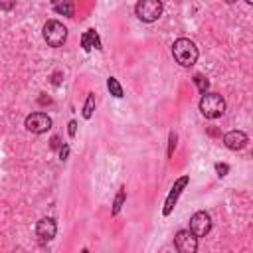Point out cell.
I'll return each mask as SVG.
<instances>
[{
  "mask_svg": "<svg viewBox=\"0 0 253 253\" xmlns=\"http://www.w3.org/2000/svg\"><path fill=\"white\" fill-rule=\"evenodd\" d=\"M172 56L182 67H190V65H194L198 62V48H196V44L192 40L180 38L172 46Z\"/></svg>",
  "mask_w": 253,
  "mask_h": 253,
  "instance_id": "cell-1",
  "label": "cell"
},
{
  "mask_svg": "<svg viewBox=\"0 0 253 253\" xmlns=\"http://www.w3.org/2000/svg\"><path fill=\"white\" fill-rule=\"evenodd\" d=\"M200 111L206 119H218L225 113V101L218 93H204L200 99Z\"/></svg>",
  "mask_w": 253,
  "mask_h": 253,
  "instance_id": "cell-2",
  "label": "cell"
},
{
  "mask_svg": "<svg viewBox=\"0 0 253 253\" xmlns=\"http://www.w3.org/2000/svg\"><path fill=\"white\" fill-rule=\"evenodd\" d=\"M162 0H139L135 12L143 22H157L162 16Z\"/></svg>",
  "mask_w": 253,
  "mask_h": 253,
  "instance_id": "cell-3",
  "label": "cell"
},
{
  "mask_svg": "<svg viewBox=\"0 0 253 253\" xmlns=\"http://www.w3.org/2000/svg\"><path fill=\"white\" fill-rule=\"evenodd\" d=\"M44 40L52 48H62L63 42L67 40V28L58 20H50L44 26Z\"/></svg>",
  "mask_w": 253,
  "mask_h": 253,
  "instance_id": "cell-4",
  "label": "cell"
},
{
  "mask_svg": "<svg viewBox=\"0 0 253 253\" xmlns=\"http://www.w3.org/2000/svg\"><path fill=\"white\" fill-rule=\"evenodd\" d=\"M26 129L30 133H36V135L48 133L52 129V119L46 113H32L26 117Z\"/></svg>",
  "mask_w": 253,
  "mask_h": 253,
  "instance_id": "cell-5",
  "label": "cell"
},
{
  "mask_svg": "<svg viewBox=\"0 0 253 253\" xmlns=\"http://www.w3.org/2000/svg\"><path fill=\"white\" fill-rule=\"evenodd\" d=\"M212 229V218L210 214L206 212H196L192 218H190V231L196 235V237H206Z\"/></svg>",
  "mask_w": 253,
  "mask_h": 253,
  "instance_id": "cell-6",
  "label": "cell"
},
{
  "mask_svg": "<svg viewBox=\"0 0 253 253\" xmlns=\"http://www.w3.org/2000/svg\"><path fill=\"white\" fill-rule=\"evenodd\" d=\"M174 245L180 253H196L198 249V237L190 229H180L174 237Z\"/></svg>",
  "mask_w": 253,
  "mask_h": 253,
  "instance_id": "cell-7",
  "label": "cell"
},
{
  "mask_svg": "<svg viewBox=\"0 0 253 253\" xmlns=\"http://www.w3.org/2000/svg\"><path fill=\"white\" fill-rule=\"evenodd\" d=\"M188 182H190L188 176H182V178H178V180L174 182V186H172V190H170V194H168V198H166V204H164V216H170V214H172L174 204H176L178 196L182 194V190L188 186Z\"/></svg>",
  "mask_w": 253,
  "mask_h": 253,
  "instance_id": "cell-8",
  "label": "cell"
},
{
  "mask_svg": "<svg viewBox=\"0 0 253 253\" xmlns=\"http://www.w3.org/2000/svg\"><path fill=\"white\" fill-rule=\"evenodd\" d=\"M56 231H58V225H56V221L52 218H42L38 221V225H36V233H38V237L42 241L54 239L56 237Z\"/></svg>",
  "mask_w": 253,
  "mask_h": 253,
  "instance_id": "cell-9",
  "label": "cell"
},
{
  "mask_svg": "<svg viewBox=\"0 0 253 253\" xmlns=\"http://www.w3.org/2000/svg\"><path fill=\"white\" fill-rule=\"evenodd\" d=\"M223 145L231 151H241L247 145V135L243 131H229L223 137Z\"/></svg>",
  "mask_w": 253,
  "mask_h": 253,
  "instance_id": "cell-10",
  "label": "cell"
},
{
  "mask_svg": "<svg viewBox=\"0 0 253 253\" xmlns=\"http://www.w3.org/2000/svg\"><path fill=\"white\" fill-rule=\"evenodd\" d=\"M81 44H83V50H85V52H89L91 48L101 50V42H99V38H97L95 30H89V32H87V34L81 38Z\"/></svg>",
  "mask_w": 253,
  "mask_h": 253,
  "instance_id": "cell-11",
  "label": "cell"
},
{
  "mask_svg": "<svg viewBox=\"0 0 253 253\" xmlns=\"http://www.w3.org/2000/svg\"><path fill=\"white\" fill-rule=\"evenodd\" d=\"M54 8H56V12L71 18L73 16V0H60V2H56Z\"/></svg>",
  "mask_w": 253,
  "mask_h": 253,
  "instance_id": "cell-12",
  "label": "cell"
},
{
  "mask_svg": "<svg viewBox=\"0 0 253 253\" xmlns=\"http://www.w3.org/2000/svg\"><path fill=\"white\" fill-rule=\"evenodd\" d=\"M107 87H109V91H111L113 97H117V99L123 97V87H121V83H119L115 77H109V79H107Z\"/></svg>",
  "mask_w": 253,
  "mask_h": 253,
  "instance_id": "cell-13",
  "label": "cell"
},
{
  "mask_svg": "<svg viewBox=\"0 0 253 253\" xmlns=\"http://www.w3.org/2000/svg\"><path fill=\"white\" fill-rule=\"evenodd\" d=\"M93 111H95V95L89 93L87 95V101L83 105V119H91L93 117Z\"/></svg>",
  "mask_w": 253,
  "mask_h": 253,
  "instance_id": "cell-14",
  "label": "cell"
},
{
  "mask_svg": "<svg viewBox=\"0 0 253 253\" xmlns=\"http://www.w3.org/2000/svg\"><path fill=\"white\" fill-rule=\"evenodd\" d=\"M194 83H196V87H198V91L200 93H206L208 91V87H210V81L204 77V75H194Z\"/></svg>",
  "mask_w": 253,
  "mask_h": 253,
  "instance_id": "cell-15",
  "label": "cell"
},
{
  "mask_svg": "<svg viewBox=\"0 0 253 253\" xmlns=\"http://www.w3.org/2000/svg\"><path fill=\"white\" fill-rule=\"evenodd\" d=\"M123 204H125V188L119 190V194H117V198H115V202H113V214H115V216L121 212Z\"/></svg>",
  "mask_w": 253,
  "mask_h": 253,
  "instance_id": "cell-16",
  "label": "cell"
},
{
  "mask_svg": "<svg viewBox=\"0 0 253 253\" xmlns=\"http://www.w3.org/2000/svg\"><path fill=\"white\" fill-rule=\"evenodd\" d=\"M0 8H2V10H12L14 8V0H0Z\"/></svg>",
  "mask_w": 253,
  "mask_h": 253,
  "instance_id": "cell-17",
  "label": "cell"
},
{
  "mask_svg": "<svg viewBox=\"0 0 253 253\" xmlns=\"http://www.w3.org/2000/svg\"><path fill=\"white\" fill-rule=\"evenodd\" d=\"M174 149H176V135H174V133H170V145H168V157H172V153H174Z\"/></svg>",
  "mask_w": 253,
  "mask_h": 253,
  "instance_id": "cell-18",
  "label": "cell"
},
{
  "mask_svg": "<svg viewBox=\"0 0 253 253\" xmlns=\"http://www.w3.org/2000/svg\"><path fill=\"white\" fill-rule=\"evenodd\" d=\"M216 170H218L220 176H225L227 170H229V166H227V164H216Z\"/></svg>",
  "mask_w": 253,
  "mask_h": 253,
  "instance_id": "cell-19",
  "label": "cell"
},
{
  "mask_svg": "<svg viewBox=\"0 0 253 253\" xmlns=\"http://www.w3.org/2000/svg\"><path fill=\"white\" fill-rule=\"evenodd\" d=\"M67 155H69V147L65 145V147H62V149H60V158H62V160H65V158H67Z\"/></svg>",
  "mask_w": 253,
  "mask_h": 253,
  "instance_id": "cell-20",
  "label": "cell"
},
{
  "mask_svg": "<svg viewBox=\"0 0 253 253\" xmlns=\"http://www.w3.org/2000/svg\"><path fill=\"white\" fill-rule=\"evenodd\" d=\"M67 131H69V137H75V131H77V123H75V121L69 123V129H67Z\"/></svg>",
  "mask_w": 253,
  "mask_h": 253,
  "instance_id": "cell-21",
  "label": "cell"
},
{
  "mask_svg": "<svg viewBox=\"0 0 253 253\" xmlns=\"http://www.w3.org/2000/svg\"><path fill=\"white\" fill-rule=\"evenodd\" d=\"M50 147L56 151V149H60V137H52V141H50Z\"/></svg>",
  "mask_w": 253,
  "mask_h": 253,
  "instance_id": "cell-22",
  "label": "cell"
},
{
  "mask_svg": "<svg viewBox=\"0 0 253 253\" xmlns=\"http://www.w3.org/2000/svg\"><path fill=\"white\" fill-rule=\"evenodd\" d=\"M245 2H247V4H251V2H253V0H245Z\"/></svg>",
  "mask_w": 253,
  "mask_h": 253,
  "instance_id": "cell-23",
  "label": "cell"
},
{
  "mask_svg": "<svg viewBox=\"0 0 253 253\" xmlns=\"http://www.w3.org/2000/svg\"><path fill=\"white\" fill-rule=\"evenodd\" d=\"M227 2H233V0H227Z\"/></svg>",
  "mask_w": 253,
  "mask_h": 253,
  "instance_id": "cell-24",
  "label": "cell"
}]
</instances>
